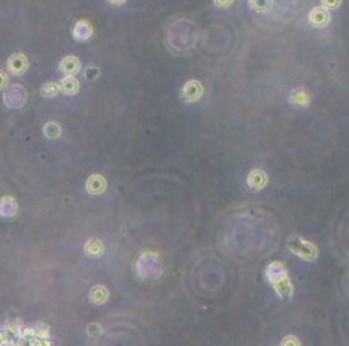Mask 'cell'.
Segmentation results:
<instances>
[{
  "mask_svg": "<svg viewBox=\"0 0 349 346\" xmlns=\"http://www.w3.org/2000/svg\"><path fill=\"white\" fill-rule=\"evenodd\" d=\"M266 280L281 300L292 297L294 286H292V281H290L289 272L283 263L280 261L270 263L266 267Z\"/></svg>",
  "mask_w": 349,
  "mask_h": 346,
  "instance_id": "obj_1",
  "label": "cell"
},
{
  "mask_svg": "<svg viewBox=\"0 0 349 346\" xmlns=\"http://www.w3.org/2000/svg\"><path fill=\"white\" fill-rule=\"evenodd\" d=\"M287 249L290 254L300 257L305 261H314L318 257V249L314 243L305 240L300 235H292L287 240Z\"/></svg>",
  "mask_w": 349,
  "mask_h": 346,
  "instance_id": "obj_2",
  "label": "cell"
},
{
  "mask_svg": "<svg viewBox=\"0 0 349 346\" xmlns=\"http://www.w3.org/2000/svg\"><path fill=\"white\" fill-rule=\"evenodd\" d=\"M204 94V87L200 81H189L184 84V87L181 88V99L186 104H193L196 101H200Z\"/></svg>",
  "mask_w": 349,
  "mask_h": 346,
  "instance_id": "obj_3",
  "label": "cell"
},
{
  "mask_svg": "<svg viewBox=\"0 0 349 346\" xmlns=\"http://www.w3.org/2000/svg\"><path fill=\"white\" fill-rule=\"evenodd\" d=\"M28 59L27 56L17 53V54H13L10 59H8V71L14 76H22L27 70H28Z\"/></svg>",
  "mask_w": 349,
  "mask_h": 346,
  "instance_id": "obj_4",
  "label": "cell"
},
{
  "mask_svg": "<svg viewBox=\"0 0 349 346\" xmlns=\"http://www.w3.org/2000/svg\"><path fill=\"white\" fill-rule=\"evenodd\" d=\"M331 11L325 10L321 5L315 7L311 13H309V22L315 27V28H325L329 22H331Z\"/></svg>",
  "mask_w": 349,
  "mask_h": 346,
  "instance_id": "obj_5",
  "label": "cell"
},
{
  "mask_svg": "<svg viewBox=\"0 0 349 346\" xmlns=\"http://www.w3.org/2000/svg\"><path fill=\"white\" fill-rule=\"evenodd\" d=\"M267 184V175L260 170V168H254L249 175H247V186L252 190H263Z\"/></svg>",
  "mask_w": 349,
  "mask_h": 346,
  "instance_id": "obj_6",
  "label": "cell"
},
{
  "mask_svg": "<svg viewBox=\"0 0 349 346\" xmlns=\"http://www.w3.org/2000/svg\"><path fill=\"white\" fill-rule=\"evenodd\" d=\"M59 70L67 75V76H74L81 71V61L78 59L76 56H67L62 59L61 65H59Z\"/></svg>",
  "mask_w": 349,
  "mask_h": 346,
  "instance_id": "obj_7",
  "label": "cell"
},
{
  "mask_svg": "<svg viewBox=\"0 0 349 346\" xmlns=\"http://www.w3.org/2000/svg\"><path fill=\"white\" fill-rule=\"evenodd\" d=\"M85 187H87L88 193H91V195H101L107 189V180L102 175H91L87 180Z\"/></svg>",
  "mask_w": 349,
  "mask_h": 346,
  "instance_id": "obj_8",
  "label": "cell"
},
{
  "mask_svg": "<svg viewBox=\"0 0 349 346\" xmlns=\"http://www.w3.org/2000/svg\"><path fill=\"white\" fill-rule=\"evenodd\" d=\"M79 81L74 78V76H65L61 82H59V90L64 91L65 94L71 96V94H76L79 91Z\"/></svg>",
  "mask_w": 349,
  "mask_h": 346,
  "instance_id": "obj_9",
  "label": "cell"
},
{
  "mask_svg": "<svg viewBox=\"0 0 349 346\" xmlns=\"http://www.w3.org/2000/svg\"><path fill=\"white\" fill-rule=\"evenodd\" d=\"M17 212V203L11 196H5L0 200V215L2 216H13Z\"/></svg>",
  "mask_w": 349,
  "mask_h": 346,
  "instance_id": "obj_10",
  "label": "cell"
},
{
  "mask_svg": "<svg viewBox=\"0 0 349 346\" xmlns=\"http://www.w3.org/2000/svg\"><path fill=\"white\" fill-rule=\"evenodd\" d=\"M90 300L94 305H104L108 300V291L104 286H94L90 291Z\"/></svg>",
  "mask_w": 349,
  "mask_h": 346,
  "instance_id": "obj_11",
  "label": "cell"
},
{
  "mask_svg": "<svg viewBox=\"0 0 349 346\" xmlns=\"http://www.w3.org/2000/svg\"><path fill=\"white\" fill-rule=\"evenodd\" d=\"M309 93L305 88H297L290 91V102L295 104V105H308L309 104Z\"/></svg>",
  "mask_w": 349,
  "mask_h": 346,
  "instance_id": "obj_12",
  "label": "cell"
},
{
  "mask_svg": "<svg viewBox=\"0 0 349 346\" xmlns=\"http://www.w3.org/2000/svg\"><path fill=\"white\" fill-rule=\"evenodd\" d=\"M85 252L90 255V257H99L104 254V244L101 240L97 238H91L85 243Z\"/></svg>",
  "mask_w": 349,
  "mask_h": 346,
  "instance_id": "obj_13",
  "label": "cell"
},
{
  "mask_svg": "<svg viewBox=\"0 0 349 346\" xmlns=\"http://www.w3.org/2000/svg\"><path fill=\"white\" fill-rule=\"evenodd\" d=\"M91 33H93V30H91V27H90L87 22H79V23L76 25V28H74V36H76L78 40H85V39H88V37L91 36Z\"/></svg>",
  "mask_w": 349,
  "mask_h": 346,
  "instance_id": "obj_14",
  "label": "cell"
},
{
  "mask_svg": "<svg viewBox=\"0 0 349 346\" xmlns=\"http://www.w3.org/2000/svg\"><path fill=\"white\" fill-rule=\"evenodd\" d=\"M43 133H45L46 138L56 139V138H59V136H61L62 129L59 127V124H56V122H48V124L43 127Z\"/></svg>",
  "mask_w": 349,
  "mask_h": 346,
  "instance_id": "obj_15",
  "label": "cell"
},
{
  "mask_svg": "<svg viewBox=\"0 0 349 346\" xmlns=\"http://www.w3.org/2000/svg\"><path fill=\"white\" fill-rule=\"evenodd\" d=\"M59 91H61L59 90V84H56V82H48L40 90V93H42L43 97H54Z\"/></svg>",
  "mask_w": 349,
  "mask_h": 346,
  "instance_id": "obj_16",
  "label": "cell"
},
{
  "mask_svg": "<svg viewBox=\"0 0 349 346\" xmlns=\"http://www.w3.org/2000/svg\"><path fill=\"white\" fill-rule=\"evenodd\" d=\"M36 338H49V328L43 323H39L37 326L33 328Z\"/></svg>",
  "mask_w": 349,
  "mask_h": 346,
  "instance_id": "obj_17",
  "label": "cell"
},
{
  "mask_svg": "<svg viewBox=\"0 0 349 346\" xmlns=\"http://www.w3.org/2000/svg\"><path fill=\"white\" fill-rule=\"evenodd\" d=\"M280 346H302V341L297 335H292V334H289L286 337H283Z\"/></svg>",
  "mask_w": 349,
  "mask_h": 346,
  "instance_id": "obj_18",
  "label": "cell"
},
{
  "mask_svg": "<svg viewBox=\"0 0 349 346\" xmlns=\"http://www.w3.org/2000/svg\"><path fill=\"white\" fill-rule=\"evenodd\" d=\"M249 5H251V8H254V10H257V11H260V13H266L267 8L272 7L270 2H258V4H257V2H251Z\"/></svg>",
  "mask_w": 349,
  "mask_h": 346,
  "instance_id": "obj_19",
  "label": "cell"
},
{
  "mask_svg": "<svg viewBox=\"0 0 349 346\" xmlns=\"http://www.w3.org/2000/svg\"><path fill=\"white\" fill-rule=\"evenodd\" d=\"M31 346H53V343L48 338H33L30 340Z\"/></svg>",
  "mask_w": 349,
  "mask_h": 346,
  "instance_id": "obj_20",
  "label": "cell"
},
{
  "mask_svg": "<svg viewBox=\"0 0 349 346\" xmlns=\"http://www.w3.org/2000/svg\"><path fill=\"white\" fill-rule=\"evenodd\" d=\"M8 84V75L0 70V90H4Z\"/></svg>",
  "mask_w": 349,
  "mask_h": 346,
  "instance_id": "obj_21",
  "label": "cell"
},
{
  "mask_svg": "<svg viewBox=\"0 0 349 346\" xmlns=\"http://www.w3.org/2000/svg\"><path fill=\"white\" fill-rule=\"evenodd\" d=\"M97 75H99V70L97 68H88L87 70V78L88 79H94V78H97Z\"/></svg>",
  "mask_w": 349,
  "mask_h": 346,
  "instance_id": "obj_22",
  "label": "cell"
},
{
  "mask_svg": "<svg viewBox=\"0 0 349 346\" xmlns=\"http://www.w3.org/2000/svg\"><path fill=\"white\" fill-rule=\"evenodd\" d=\"M215 5H216V7H229V5H232V2H229V4H218V2H216Z\"/></svg>",
  "mask_w": 349,
  "mask_h": 346,
  "instance_id": "obj_23",
  "label": "cell"
},
{
  "mask_svg": "<svg viewBox=\"0 0 349 346\" xmlns=\"http://www.w3.org/2000/svg\"><path fill=\"white\" fill-rule=\"evenodd\" d=\"M0 346H19V344L14 341V343H5V344H0Z\"/></svg>",
  "mask_w": 349,
  "mask_h": 346,
  "instance_id": "obj_24",
  "label": "cell"
},
{
  "mask_svg": "<svg viewBox=\"0 0 349 346\" xmlns=\"http://www.w3.org/2000/svg\"><path fill=\"white\" fill-rule=\"evenodd\" d=\"M19 346H20V344H19ZM22 346H31V343H30V341H28V343H27V344H22Z\"/></svg>",
  "mask_w": 349,
  "mask_h": 346,
  "instance_id": "obj_25",
  "label": "cell"
}]
</instances>
